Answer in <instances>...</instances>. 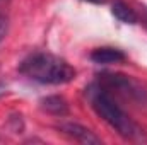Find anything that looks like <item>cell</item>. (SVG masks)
<instances>
[{
    "mask_svg": "<svg viewBox=\"0 0 147 145\" xmlns=\"http://www.w3.org/2000/svg\"><path fill=\"white\" fill-rule=\"evenodd\" d=\"M91 104L94 111L110 125L113 130H116L123 138H128V140H134L137 137L142 135V130L140 126L116 104V101L110 96L108 91H105L101 85L92 91L91 94Z\"/></svg>",
    "mask_w": 147,
    "mask_h": 145,
    "instance_id": "2",
    "label": "cell"
},
{
    "mask_svg": "<svg viewBox=\"0 0 147 145\" xmlns=\"http://www.w3.org/2000/svg\"><path fill=\"white\" fill-rule=\"evenodd\" d=\"M91 60L94 63L99 65H110V63H120L125 60V53L118 48H111V46H103V48H96L91 53Z\"/></svg>",
    "mask_w": 147,
    "mask_h": 145,
    "instance_id": "4",
    "label": "cell"
},
{
    "mask_svg": "<svg viewBox=\"0 0 147 145\" xmlns=\"http://www.w3.org/2000/svg\"><path fill=\"white\" fill-rule=\"evenodd\" d=\"M21 72L34 82L48 85L67 84L75 79L74 67H70L65 60L48 53H36L24 60L21 65Z\"/></svg>",
    "mask_w": 147,
    "mask_h": 145,
    "instance_id": "1",
    "label": "cell"
},
{
    "mask_svg": "<svg viewBox=\"0 0 147 145\" xmlns=\"http://www.w3.org/2000/svg\"><path fill=\"white\" fill-rule=\"evenodd\" d=\"M111 12H113V15H115L120 22H123V24H135V22H137V14H135V10H134L130 5H127L125 2H121V0H116V2L111 5Z\"/></svg>",
    "mask_w": 147,
    "mask_h": 145,
    "instance_id": "5",
    "label": "cell"
},
{
    "mask_svg": "<svg viewBox=\"0 0 147 145\" xmlns=\"http://www.w3.org/2000/svg\"><path fill=\"white\" fill-rule=\"evenodd\" d=\"M86 2H91V3H103L105 0H86Z\"/></svg>",
    "mask_w": 147,
    "mask_h": 145,
    "instance_id": "8",
    "label": "cell"
},
{
    "mask_svg": "<svg viewBox=\"0 0 147 145\" xmlns=\"http://www.w3.org/2000/svg\"><path fill=\"white\" fill-rule=\"evenodd\" d=\"M43 108L46 109L48 113L51 114H65L67 113V104L62 97L58 96H51V97H46L43 101Z\"/></svg>",
    "mask_w": 147,
    "mask_h": 145,
    "instance_id": "6",
    "label": "cell"
},
{
    "mask_svg": "<svg viewBox=\"0 0 147 145\" xmlns=\"http://www.w3.org/2000/svg\"><path fill=\"white\" fill-rule=\"evenodd\" d=\"M60 128H62V132L65 135H69L70 138L80 142V144H101V140L91 130H87L86 126H80L77 123H65Z\"/></svg>",
    "mask_w": 147,
    "mask_h": 145,
    "instance_id": "3",
    "label": "cell"
},
{
    "mask_svg": "<svg viewBox=\"0 0 147 145\" xmlns=\"http://www.w3.org/2000/svg\"><path fill=\"white\" fill-rule=\"evenodd\" d=\"M7 29H9V21L0 15V43L3 41V38L7 34Z\"/></svg>",
    "mask_w": 147,
    "mask_h": 145,
    "instance_id": "7",
    "label": "cell"
}]
</instances>
